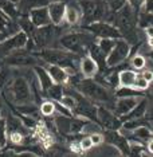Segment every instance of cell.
<instances>
[{"instance_id": "6da1fadb", "label": "cell", "mask_w": 153, "mask_h": 157, "mask_svg": "<svg viewBox=\"0 0 153 157\" xmlns=\"http://www.w3.org/2000/svg\"><path fill=\"white\" fill-rule=\"evenodd\" d=\"M112 24L120 31L122 39H125L129 44L138 43V35L136 33L137 27V12L128 4L114 12Z\"/></svg>"}, {"instance_id": "7a4b0ae2", "label": "cell", "mask_w": 153, "mask_h": 157, "mask_svg": "<svg viewBox=\"0 0 153 157\" xmlns=\"http://www.w3.org/2000/svg\"><path fill=\"white\" fill-rule=\"evenodd\" d=\"M81 10V23L87 26L94 22H108L113 19V11H110L105 0H78Z\"/></svg>"}, {"instance_id": "3957f363", "label": "cell", "mask_w": 153, "mask_h": 157, "mask_svg": "<svg viewBox=\"0 0 153 157\" xmlns=\"http://www.w3.org/2000/svg\"><path fill=\"white\" fill-rule=\"evenodd\" d=\"M34 55L40 56L48 65L59 66L62 69H65L66 71L70 69L75 74L78 71V67H79L81 56L70 51H63V50H58V48H42L40 52Z\"/></svg>"}, {"instance_id": "277c9868", "label": "cell", "mask_w": 153, "mask_h": 157, "mask_svg": "<svg viewBox=\"0 0 153 157\" xmlns=\"http://www.w3.org/2000/svg\"><path fill=\"white\" fill-rule=\"evenodd\" d=\"M98 38H95L93 34H90L89 31H81V33H73V34H67L63 35L59 39V43L65 50L70 52L82 56L87 52L89 47L93 43L97 42Z\"/></svg>"}, {"instance_id": "5b68a950", "label": "cell", "mask_w": 153, "mask_h": 157, "mask_svg": "<svg viewBox=\"0 0 153 157\" xmlns=\"http://www.w3.org/2000/svg\"><path fill=\"white\" fill-rule=\"evenodd\" d=\"M63 27L59 24H47L43 27H36L33 34V40L35 43V47L38 48H47L56 38L62 34Z\"/></svg>"}, {"instance_id": "8992f818", "label": "cell", "mask_w": 153, "mask_h": 157, "mask_svg": "<svg viewBox=\"0 0 153 157\" xmlns=\"http://www.w3.org/2000/svg\"><path fill=\"white\" fill-rule=\"evenodd\" d=\"M130 54V44L128 43L125 39L120 38L116 40L114 47L106 56V65L108 67H117L121 63H124L128 59Z\"/></svg>"}, {"instance_id": "52a82bcc", "label": "cell", "mask_w": 153, "mask_h": 157, "mask_svg": "<svg viewBox=\"0 0 153 157\" xmlns=\"http://www.w3.org/2000/svg\"><path fill=\"white\" fill-rule=\"evenodd\" d=\"M85 31H89L90 34H93L95 38L101 39V38H112V39H120L122 38L120 34V31L108 22H94L90 23L87 26L81 27Z\"/></svg>"}, {"instance_id": "ba28073f", "label": "cell", "mask_w": 153, "mask_h": 157, "mask_svg": "<svg viewBox=\"0 0 153 157\" xmlns=\"http://www.w3.org/2000/svg\"><path fill=\"white\" fill-rule=\"evenodd\" d=\"M28 36L23 31H17L16 34L11 35L3 42H0V56H7L16 50H22L26 47Z\"/></svg>"}, {"instance_id": "9c48e42d", "label": "cell", "mask_w": 153, "mask_h": 157, "mask_svg": "<svg viewBox=\"0 0 153 157\" xmlns=\"http://www.w3.org/2000/svg\"><path fill=\"white\" fill-rule=\"evenodd\" d=\"M97 122L102 130H118L122 126V122L120 121V117H117L112 110L98 106L97 108Z\"/></svg>"}, {"instance_id": "30bf717a", "label": "cell", "mask_w": 153, "mask_h": 157, "mask_svg": "<svg viewBox=\"0 0 153 157\" xmlns=\"http://www.w3.org/2000/svg\"><path fill=\"white\" fill-rule=\"evenodd\" d=\"M104 141L108 144L116 146L121 152V155L129 156V141L124 134H121L118 130H104Z\"/></svg>"}, {"instance_id": "8fae6325", "label": "cell", "mask_w": 153, "mask_h": 157, "mask_svg": "<svg viewBox=\"0 0 153 157\" xmlns=\"http://www.w3.org/2000/svg\"><path fill=\"white\" fill-rule=\"evenodd\" d=\"M12 94H13V99L17 103H26L30 101V87H28V83L23 78H16L12 83Z\"/></svg>"}, {"instance_id": "7c38bea8", "label": "cell", "mask_w": 153, "mask_h": 157, "mask_svg": "<svg viewBox=\"0 0 153 157\" xmlns=\"http://www.w3.org/2000/svg\"><path fill=\"white\" fill-rule=\"evenodd\" d=\"M36 59H35L34 54H30V51H24L22 48L20 50H16V51L11 52L10 55H7L6 58V63L8 65H13V66H23V65H35Z\"/></svg>"}, {"instance_id": "4fadbf2b", "label": "cell", "mask_w": 153, "mask_h": 157, "mask_svg": "<svg viewBox=\"0 0 153 157\" xmlns=\"http://www.w3.org/2000/svg\"><path fill=\"white\" fill-rule=\"evenodd\" d=\"M142 97H121V98H116L114 102V108H113V113L117 117H121L124 114L129 113L132 109L138 103Z\"/></svg>"}, {"instance_id": "5bb4252c", "label": "cell", "mask_w": 153, "mask_h": 157, "mask_svg": "<svg viewBox=\"0 0 153 157\" xmlns=\"http://www.w3.org/2000/svg\"><path fill=\"white\" fill-rule=\"evenodd\" d=\"M28 16L35 27H43L47 24H51L47 7H38V8L31 10V11H28Z\"/></svg>"}, {"instance_id": "9a60e30c", "label": "cell", "mask_w": 153, "mask_h": 157, "mask_svg": "<svg viewBox=\"0 0 153 157\" xmlns=\"http://www.w3.org/2000/svg\"><path fill=\"white\" fill-rule=\"evenodd\" d=\"M48 15L51 19L52 24H60L65 19V12H66V3L63 2H51L47 6Z\"/></svg>"}, {"instance_id": "2e32d148", "label": "cell", "mask_w": 153, "mask_h": 157, "mask_svg": "<svg viewBox=\"0 0 153 157\" xmlns=\"http://www.w3.org/2000/svg\"><path fill=\"white\" fill-rule=\"evenodd\" d=\"M87 52H89V56H90V58L93 59L95 63H97L99 73H105V71L109 69L108 65H106V56H108V55H106L105 52L98 47L97 42H95V43H93V44L90 46V47H89Z\"/></svg>"}, {"instance_id": "e0dca14e", "label": "cell", "mask_w": 153, "mask_h": 157, "mask_svg": "<svg viewBox=\"0 0 153 157\" xmlns=\"http://www.w3.org/2000/svg\"><path fill=\"white\" fill-rule=\"evenodd\" d=\"M147 106H148V99L145 97H142L140 101H138L137 105L134 106L129 113H126V114H124V116L120 117V121L124 124L125 121L136 120V118H140V117H144L145 113H147Z\"/></svg>"}, {"instance_id": "ac0fdd59", "label": "cell", "mask_w": 153, "mask_h": 157, "mask_svg": "<svg viewBox=\"0 0 153 157\" xmlns=\"http://www.w3.org/2000/svg\"><path fill=\"white\" fill-rule=\"evenodd\" d=\"M79 70H81V75L83 78H93L95 75V73L98 71V66L89 55H85V56H81Z\"/></svg>"}, {"instance_id": "d6986e66", "label": "cell", "mask_w": 153, "mask_h": 157, "mask_svg": "<svg viewBox=\"0 0 153 157\" xmlns=\"http://www.w3.org/2000/svg\"><path fill=\"white\" fill-rule=\"evenodd\" d=\"M0 31L6 34L7 36H11V35L16 34L17 31H20L17 23L15 20H12L8 15H6L2 10H0Z\"/></svg>"}, {"instance_id": "ffe728a7", "label": "cell", "mask_w": 153, "mask_h": 157, "mask_svg": "<svg viewBox=\"0 0 153 157\" xmlns=\"http://www.w3.org/2000/svg\"><path fill=\"white\" fill-rule=\"evenodd\" d=\"M46 71H47L48 75L51 77V79L54 83L65 85V83H67V81H69V73L59 66L50 65V66L46 67Z\"/></svg>"}, {"instance_id": "44dd1931", "label": "cell", "mask_w": 153, "mask_h": 157, "mask_svg": "<svg viewBox=\"0 0 153 157\" xmlns=\"http://www.w3.org/2000/svg\"><path fill=\"white\" fill-rule=\"evenodd\" d=\"M65 20L67 24L70 26H75L81 22V10L78 3L75 6L74 4H69L66 6V12H65Z\"/></svg>"}, {"instance_id": "7402d4cb", "label": "cell", "mask_w": 153, "mask_h": 157, "mask_svg": "<svg viewBox=\"0 0 153 157\" xmlns=\"http://www.w3.org/2000/svg\"><path fill=\"white\" fill-rule=\"evenodd\" d=\"M16 23H17V26H19L20 31H23V33L26 34L30 39L33 38V34H34V31H35V28H36V27L33 24L30 16H28L27 13H22V12H20L19 17L16 19Z\"/></svg>"}, {"instance_id": "603a6c76", "label": "cell", "mask_w": 153, "mask_h": 157, "mask_svg": "<svg viewBox=\"0 0 153 157\" xmlns=\"http://www.w3.org/2000/svg\"><path fill=\"white\" fill-rule=\"evenodd\" d=\"M137 73L133 70H128L124 69L118 71V81H120V86H125V87H133L134 81H136Z\"/></svg>"}, {"instance_id": "cb8c5ba5", "label": "cell", "mask_w": 153, "mask_h": 157, "mask_svg": "<svg viewBox=\"0 0 153 157\" xmlns=\"http://www.w3.org/2000/svg\"><path fill=\"white\" fill-rule=\"evenodd\" d=\"M19 11L24 13L38 7H47L50 4V0H19Z\"/></svg>"}, {"instance_id": "d4e9b609", "label": "cell", "mask_w": 153, "mask_h": 157, "mask_svg": "<svg viewBox=\"0 0 153 157\" xmlns=\"http://www.w3.org/2000/svg\"><path fill=\"white\" fill-rule=\"evenodd\" d=\"M70 120L71 117L63 116V114H59L58 117L54 120V126L55 129H58V132L63 136H69L70 134Z\"/></svg>"}, {"instance_id": "484cf974", "label": "cell", "mask_w": 153, "mask_h": 157, "mask_svg": "<svg viewBox=\"0 0 153 157\" xmlns=\"http://www.w3.org/2000/svg\"><path fill=\"white\" fill-rule=\"evenodd\" d=\"M15 4L16 3H12V2H10V0H0V10H2L6 15H8L12 20L16 22V19L20 15V11L16 8Z\"/></svg>"}, {"instance_id": "4316f807", "label": "cell", "mask_w": 153, "mask_h": 157, "mask_svg": "<svg viewBox=\"0 0 153 157\" xmlns=\"http://www.w3.org/2000/svg\"><path fill=\"white\" fill-rule=\"evenodd\" d=\"M35 71H36L38 74V78L39 81H40V87H42V93H44L50 86H52V79L51 77L48 75V73L46 71V69H43V67H35Z\"/></svg>"}, {"instance_id": "83f0119b", "label": "cell", "mask_w": 153, "mask_h": 157, "mask_svg": "<svg viewBox=\"0 0 153 157\" xmlns=\"http://www.w3.org/2000/svg\"><path fill=\"white\" fill-rule=\"evenodd\" d=\"M43 94L47 98L52 99V101H60V98L63 97V85H58V83H52V86H50Z\"/></svg>"}, {"instance_id": "f1b7e54d", "label": "cell", "mask_w": 153, "mask_h": 157, "mask_svg": "<svg viewBox=\"0 0 153 157\" xmlns=\"http://www.w3.org/2000/svg\"><path fill=\"white\" fill-rule=\"evenodd\" d=\"M116 98H121V97H145L144 93L137 90L134 87H125L121 86V89H117L114 93Z\"/></svg>"}, {"instance_id": "f546056e", "label": "cell", "mask_w": 153, "mask_h": 157, "mask_svg": "<svg viewBox=\"0 0 153 157\" xmlns=\"http://www.w3.org/2000/svg\"><path fill=\"white\" fill-rule=\"evenodd\" d=\"M137 24L141 28H149L152 27V12H147L141 10L137 13Z\"/></svg>"}, {"instance_id": "4dcf8cb0", "label": "cell", "mask_w": 153, "mask_h": 157, "mask_svg": "<svg viewBox=\"0 0 153 157\" xmlns=\"http://www.w3.org/2000/svg\"><path fill=\"white\" fill-rule=\"evenodd\" d=\"M116 40H117V39H112V38H101V39H98V43L97 44H98V47L101 48L106 55H108L109 52L112 51V48L114 47Z\"/></svg>"}, {"instance_id": "1f68e13d", "label": "cell", "mask_w": 153, "mask_h": 157, "mask_svg": "<svg viewBox=\"0 0 153 157\" xmlns=\"http://www.w3.org/2000/svg\"><path fill=\"white\" fill-rule=\"evenodd\" d=\"M87 120L81 118H71L70 120V134H79L82 132L83 125L86 124Z\"/></svg>"}, {"instance_id": "d6a6232c", "label": "cell", "mask_w": 153, "mask_h": 157, "mask_svg": "<svg viewBox=\"0 0 153 157\" xmlns=\"http://www.w3.org/2000/svg\"><path fill=\"white\" fill-rule=\"evenodd\" d=\"M55 112L56 110H55L54 101H46L40 105V113L43 117H51Z\"/></svg>"}, {"instance_id": "836d02e7", "label": "cell", "mask_w": 153, "mask_h": 157, "mask_svg": "<svg viewBox=\"0 0 153 157\" xmlns=\"http://www.w3.org/2000/svg\"><path fill=\"white\" fill-rule=\"evenodd\" d=\"M130 65H132L133 69H136V70H142L145 67V65H147V60H145L144 55L137 54L130 59Z\"/></svg>"}, {"instance_id": "e575fe53", "label": "cell", "mask_w": 153, "mask_h": 157, "mask_svg": "<svg viewBox=\"0 0 153 157\" xmlns=\"http://www.w3.org/2000/svg\"><path fill=\"white\" fill-rule=\"evenodd\" d=\"M149 83H151V82H148L147 79H145V78L141 75V73L140 74L137 73V77H136V81H134L133 87L137 89V90H140V91H144L149 87Z\"/></svg>"}, {"instance_id": "d590c367", "label": "cell", "mask_w": 153, "mask_h": 157, "mask_svg": "<svg viewBox=\"0 0 153 157\" xmlns=\"http://www.w3.org/2000/svg\"><path fill=\"white\" fill-rule=\"evenodd\" d=\"M105 2L108 3L110 11L116 12V11H118L120 8H122V7L126 4L128 0H105Z\"/></svg>"}, {"instance_id": "8d00e7d4", "label": "cell", "mask_w": 153, "mask_h": 157, "mask_svg": "<svg viewBox=\"0 0 153 157\" xmlns=\"http://www.w3.org/2000/svg\"><path fill=\"white\" fill-rule=\"evenodd\" d=\"M79 145H81V149L82 151H90L91 148L94 146V144H93V141H91V138H90V136H82L81 137V140H79Z\"/></svg>"}, {"instance_id": "74e56055", "label": "cell", "mask_w": 153, "mask_h": 157, "mask_svg": "<svg viewBox=\"0 0 153 157\" xmlns=\"http://www.w3.org/2000/svg\"><path fill=\"white\" fill-rule=\"evenodd\" d=\"M7 129H6V121L0 118V146L4 148L7 144Z\"/></svg>"}, {"instance_id": "f35d334b", "label": "cell", "mask_w": 153, "mask_h": 157, "mask_svg": "<svg viewBox=\"0 0 153 157\" xmlns=\"http://www.w3.org/2000/svg\"><path fill=\"white\" fill-rule=\"evenodd\" d=\"M17 110L24 116H31V114L36 116L38 114V108H35V106H17Z\"/></svg>"}, {"instance_id": "ab89813d", "label": "cell", "mask_w": 153, "mask_h": 157, "mask_svg": "<svg viewBox=\"0 0 153 157\" xmlns=\"http://www.w3.org/2000/svg\"><path fill=\"white\" fill-rule=\"evenodd\" d=\"M144 3H145V0H128V4H129L137 13L142 10V7H144Z\"/></svg>"}, {"instance_id": "60d3db41", "label": "cell", "mask_w": 153, "mask_h": 157, "mask_svg": "<svg viewBox=\"0 0 153 157\" xmlns=\"http://www.w3.org/2000/svg\"><path fill=\"white\" fill-rule=\"evenodd\" d=\"M91 138V141H93L94 145H101L102 142H104V134H102V132H99V133H93V134H89Z\"/></svg>"}, {"instance_id": "b9f144b4", "label": "cell", "mask_w": 153, "mask_h": 157, "mask_svg": "<svg viewBox=\"0 0 153 157\" xmlns=\"http://www.w3.org/2000/svg\"><path fill=\"white\" fill-rule=\"evenodd\" d=\"M7 77H8V71H7L6 69H3L2 71H0V90H2L3 86H4V83L7 81Z\"/></svg>"}, {"instance_id": "7bdbcfd3", "label": "cell", "mask_w": 153, "mask_h": 157, "mask_svg": "<svg viewBox=\"0 0 153 157\" xmlns=\"http://www.w3.org/2000/svg\"><path fill=\"white\" fill-rule=\"evenodd\" d=\"M141 75L145 78L148 82H152V71H149V70H147V71H144V73H141Z\"/></svg>"}, {"instance_id": "ee69618b", "label": "cell", "mask_w": 153, "mask_h": 157, "mask_svg": "<svg viewBox=\"0 0 153 157\" xmlns=\"http://www.w3.org/2000/svg\"><path fill=\"white\" fill-rule=\"evenodd\" d=\"M7 38H8V36H7L6 34H3L2 31H0V42H3V40H4V39H7Z\"/></svg>"}, {"instance_id": "f6af8a7d", "label": "cell", "mask_w": 153, "mask_h": 157, "mask_svg": "<svg viewBox=\"0 0 153 157\" xmlns=\"http://www.w3.org/2000/svg\"><path fill=\"white\" fill-rule=\"evenodd\" d=\"M0 148H2V146H0Z\"/></svg>"}]
</instances>
